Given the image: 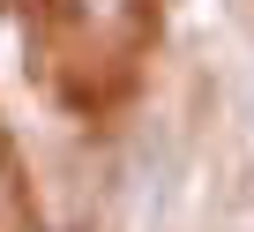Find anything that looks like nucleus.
Instances as JSON below:
<instances>
[{"mask_svg": "<svg viewBox=\"0 0 254 232\" xmlns=\"http://www.w3.org/2000/svg\"><path fill=\"white\" fill-rule=\"evenodd\" d=\"M75 8H82L90 23H127V15H135V0H75Z\"/></svg>", "mask_w": 254, "mask_h": 232, "instance_id": "1", "label": "nucleus"}]
</instances>
